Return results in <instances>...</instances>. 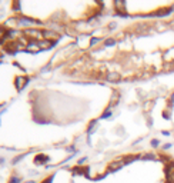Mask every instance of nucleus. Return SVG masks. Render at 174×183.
Masks as SVG:
<instances>
[{
	"mask_svg": "<svg viewBox=\"0 0 174 183\" xmlns=\"http://www.w3.org/2000/svg\"><path fill=\"white\" fill-rule=\"evenodd\" d=\"M43 39L44 40H49L51 42V43H57V40L60 39V35L57 33V32L54 30H50V29H46V30H43Z\"/></svg>",
	"mask_w": 174,
	"mask_h": 183,
	"instance_id": "1",
	"label": "nucleus"
},
{
	"mask_svg": "<svg viewBox=\"0 0 174 183\" xmlns=\"http://www.w3.org/2000/svg\"><path fill=\"white\" fill-rule=\"evenodd\" d=\"M33 25H41V22L36 20L33 17H27V16H20L19 17V26L27 27V26H33Z\"/></svg>",
	"mask_w": 174,
	"mask_h": 183,
	"instance_id": "2",
	"label": "nucleus"
},
{
	"mask_svg": "<svg viewBox=\"0 0 174 183\" xmlns=\"http://www.w3.org/2000/svg\"><path fill=\"white\" fill-rule=\"evenodd\" d=\"M124 165H126L124 159H117V160H113V162L109 163L107 170H109V172H117V170H120V169L123 168Z\"/></svg>",
	"mask_w": 174,
	"mask_h": 183,
	"instance_id": "3",
	"label": "nucleus"
},
{
	"mask_svg": "<svg viewBox=\"0 0 174 183\" xmlns=\"http://www.w3.org/2000/svg\"><path fill=\"white\" fill-rule=\"evenodd\" d=\"M166 182H174V160L167 162V166H166Z\"/></svg>",
	"mask_w": 174,
	"mask_h": 183,
	"instance_id": "4",
	"label": "nucleus"
},
{
	"mask_svg": "<svg viewBox=\"0 0 174 183\" xmlns=\"http://www.w3.org/2000/svg\"><path fill=\"white\" fill-rule=\"evenodd\" d=\"M29 85V77H23V76H19L16 77L15 80V86L17 90H23L26 86Z\"/></svg>",
	"mask_w": 174,
	"mask_h": 183,
	"instance_id": "5",
	"label": "nucleus"
},
{
	"mask_svg": "<svg viewBox=\"0 0 174 183\" xmlns=\"http://www.w3.org/2000/svg\"><path fill=\"white\" fill-rule=\"evenodd\" d=\"M104 77H106V80L110 82V83H117V82L121 80V75H120L119 72H109Z\"/></svg>",
	"mask_w": 174,
	"mask_h": 183,
	"instance_id": "6",
	"label": "nucleus"
},
{
	"mask_svg": "<svg viewBox=\"0 0 174 183\" xmlns=\"http://www.w3.org/2000/svg\"><path fill=\"white\" fill-rule=\"evenodd\" d=\"M25 52H29V53H37V52H40V47L37 45V42H29L27 46H26Z\"/></svg>",
	"mask_w": 174,
	"mask_h": 183,
	"instance_id": "7",
	"label": "nucleus"
},
{
	"mask_svg": "<svg viewBox=\"0 0 174 183\" xmlns=\"http://www.w3.org/2000/svg\"><path fill=\"white\" fill-rule=\"evenodd\" d=\"M37 45H39V47H40V50H47V49H51L53 46H54V43H51V42H49V40H40V42H37Z\"/></svg>",
	"mask_w": 174,
	"mask_h": 183,
	"instance_id": "8",
	"label": "nucleus"
},
{
	"mask_svg": "<svg viewBox=\"0 0 174 183\" xmlns=\"http://www.w3.org/2000/svg\"><path fill=\"white\" fill-rule=\"evenodd\" d=\"M47 160H49V156H46V155H37L34 158V162L37 165H46Z\"/></svg>",
	"mask_w": 174,
	"mask_h": 183,
	"instance_id": "9",
	"label": "nucleus"
},
{
	"mask_svg": "<svg viewBox=\"0 0 174 183\" xmlns=\"http://www.w3.org/2000/svg\"><path fill=\"white\" fill-rule=\"evenodd\" d=\"M97 130V120H91L89 123V127H87V135H91Z\"/></svg>",
	"mask_w": 174,
	"mask_h": 183,
	"instance_id": "10",
	"label": "nucleus"
},
{
	"mask_svg": "<svg viewBox=\"0 0 174 183\" xmlns=\"http://www.w3.org/2000/svg\"><path fill=\"white\" fill-rule=\"evenodd\" d=\"M157 156L154 153H146V155H141V160H156Z\"/></svg>",
	"mask_w": 174,
	"mask_h": 183,
	"instance_id": "11",
	"label": "nucleus"
},
{
	"mask_svg": "<svg viewBox=\"0 0 174 183\" xmlns=\"http://www.w3.org/2000/svg\"><path fill=\"white\" fill-rule=\"evenodd\" d=\"M117 42H116V39H113V37H109V39H106L104 40V46L106 47H111V46H114Z\"/></svg>",
	"mask_w": 174,
	"mask_h": 183,
	"instance_id": "12",
	"label": "nucleus"
},
{
	"mask_svg": "<svg viewBox=\"0 0 174 183\" xmlns=\"http://www.w3.org/2000/svg\"><path fill=\"white\" fill-rule=\"evenodd\" d=\"M109 117H111V109H106L104 112H103V115L100 116V119H109Z\"/></svg>",
	"mask_w": 174,
	"mask_h": 183,
	"instance_id": "13",
	"label": "nucleus"
},
{
	"mask_svg": "<svg viewBox=\"0 0 174 183\" xmlns=\"http://www.w3.org/2000/svg\"><path fill=\"white\" fill-rule=\"evenodd\" d=\"M100 40H101L100 37H91V39H90V46L93 47V46H96L97 43H100Z\"/></svg>",
	"mask_w": 174,
	"mask_h": 183,
	"instance_id": "14",
	"label": "nucleus"
},
{
	"mask_svg": "<svg viewBox=\"0 0 174 183\" xmlns=\"http://www.w3.org/2000/svg\"><path fill=\"white\" fill-rule=\"evenodd\" d=\"M6 33H7V29H6L5 26L2 25V26H0V40H2V39L6 36Z\"/></svg>",
	"mask_w": 174,
	"mask_h": 183,
	"instance_id": "15",
	"label": "nucleus"
},
{
	"mask_svg": "<svg viewBox=\"0 0 174 183\" xmlns=\"http://www.w3.org/2000/svg\"><path fill=\"white\" fill-rule=\"evenodd\" d=\"M21 182V179L19 178V176H16V175H13L11 178H10V183H20Z\"/></svg>",
	"mask_w": 174,
	"mask_h": 183,
	"instance_id": "16",
	"label": "nucleus"
},
{
	"mask_svg": "<svg viewBox=\"0 0 174 183\" xmlns=\"http://www.w3.org/2000/svg\"><path fill=\"white\" fill-rule=\"evenodd\" d=\"M151 146H153V148H159V146H160V142L157 140V139H153V140H151Z\"/></svg>",
	"mask_w": 174,
	"mask_h": 183,
	"instance_id": "17",
	"label": "nucleus"
},
{
	"mask_svg": "<svg viewBox=\"0 0 174 183\" xmlns=\"http://www.w3.org/2000/svg\"><path fill=\"white\" fill-rule=\"evenodd\" d=\"M86 162H87V158H81L79 162H77V166H83Z\"/></svg>",
	"mask_w": 174,
	"mask_h": 183,
	"instance_id": "18",
	"label": "nucleus"
},
{
	"mask_svg": "<svg viewBox=\"0 0 174 183\" xmlns=\"http://www.w3.org/2000/svg\"><path fill=\"white\" fill-rule=\"evenodd\" d=\"M53 179H54V175H51L50 178H47L46 180H43V183H51V182H53Z\"/></svg>",
	"mask_w": 174,
	"mask_h": 183,
	"instance_id": "19",
	"label": "nucleus"
},
{
	"mask_svg": "<svg viewBox=\"0 0 174 183\" xmlns=\"http://www.w3.org/2000/svg\"><path fill=\"white\" fill-rule=\"evenodd\" d=\"M116 27H117V25H116V23H110V25H109V29H110V30H114Z\"/></svg>",
	"mask_w": 174,
	"mask_h": 183,
	"instance_id": "20",
	"label": "nucleus"
},
{
	"mask_svg": "<svg viewBox=\"0 0 174 183\" xmlns=\"http://www.w3.org/2000/svg\"><path fill=\"white\" fill-rule=\"evenodd\" d=\"M171 146H173L171 143H166L164 146H163V149H166V150H167V149H170V148H171Z\"/></svg>",
	"mask_w": 174,
	"mask_h": 183,
	"instance_id": "21",
	"label": "nucleus"
},
{
	"mask_svg": "<svg viewBox=\"0 0 174 183\" xmlns=\"http://www.w3.org/2000/svg\"><path fill=\"white\" fill-rule=\"evenodd\" d=\"M13 7H15L16 10L19 12V9H20V3H13Z\"/></svg>",
	"mask_w": 174,
	"mask_h": 183,
	"instance_id": "22",
	"label": "nucleus"
},
{
	"mask_svg": "<svg viewBox=\"0 0 174 183\" xmlns=\"http://www.w3.org/2000/svg\"><path fill=\"white\" fill-rule=\"evenodd\" d=\"M161 135H163V136H170V132H169V130H163Z\"/></svg>",
	"mask_w": 174,
	"mask_h": 183,
	"instance_id": "23",
	"label": "nucleus"
},
{
	"mask_svg": "<svg viewBox=\"0 0 174 183\" xmlns=\"http://www.w3.org/2000/svg\"><path fill=\"white\" fill-rule=\"evenodd\" d=\"M67 152H70V153H73V152H74V148H69V149H67ZM76 153V152H74Z\"/></svg>",
	"mask_w": 174,
	"mask_h": 183,
	"instance_id": "24",
	"label": "nucleus"
},
{
	"mask_svg": "<svg viewBox=\"0 0 174 183\" xmlns=\"http://www.w3.org/2000/svg\"><path fill=\"white\" fill-rule=\"evenodd\" d=\"M0 165H5V159L0 158Z\"/></svg>",
	"mask_w": 174,
	"mask_h": 183,
	"instance_id": "25",
	"label": "nucleus"
},
{
	"mask_svg": "<svg viewBox=\"0 0 174 183\" xmlns=\"http://www.w3.org/2000/svg\"><path fill=\"white\" fill-rule=\"evenodd\" d=\"M25 183H36L34 180H27V182H25Z\"/></svg>",
	"mask_w": 174,
	"mask_h": 183,
	"instance_id": "26",
	"label": "nucleus"
},
{
	"mask_svg": "<svg viewBox=\"0 0 174 183\" xmlns=\"http://www.w3.org/2000/svg\"><path fill=\"white\" fill-rule=\"evenodd\" d=\"M166 183H174V182H166Z\"/></svg>",
	"mask_w": 174,
	"mask_h": 183,
	"instance_id": "27",
	"label": "nucleus"
}]
</instances>
